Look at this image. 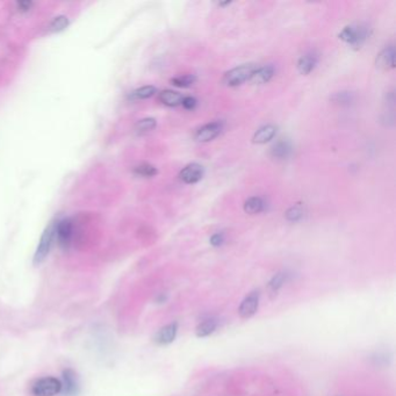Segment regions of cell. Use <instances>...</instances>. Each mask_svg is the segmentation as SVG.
<instances>
[{"instance_id": "cell-5", "label": "cell", "mask_w": 396, "mask_h": 396, "mask_svg": "<svg viewBox=\"0 0 396 396\" xmlns=\"http://www.w3.org/2000/svg\"><path fill=\"white\" fill-rule=\"evenodd\" d=\"M55 235L57 237L58 244L63 249L69 248L73 237V223L70 219L61 220L55 226Z\"/></svg>"}, {"instance_id": "cell-28", "label": "cell", "mask_w": 396, "mask_h": 396, "mask_svg": "<svg viewBox=\"0 0 396 396\" xmlns=\"http://www.w3.org/2000/svg\"><path fill=\"white\" fill-rule=\"evenodd\" d=\"M224 241L222 233H215L210 237V244L213 246H220Z\"/></svg>"}, {"instance_id": "cell-11", "label": "cell", "mask_w": 396, "mask_h": 396, "mask_svg": "<svg viewBox=\"0 0 396 396\" xmlns=\"http://www.w3.org/2000/svg\"><path fill=\"white\" fill-rule=\"evenodd\" d=\"M376 67L382 70H391L395 67V50L394 47L389 46L380 52L376 57Z\"/></svg>"}, {"instance_id": "cell-8", "label": "cell", "mask_w": 396, "mask_h": 396, "mask_svg": "<svg viewBox=\"0 0 396 396\" xmlns=\"http://www.w3.org/2000/svg\"><path fill=\"white\" fill-rule=\"evenodd\" d=\"M204 177V167L198 163L188 164L180 171L179 178L185 184H195L200 182Z\"/></svg>"}, {"instance_id": "cell-26", "label": "cell", "mask_w": 396, "mask_h": 396, "mask_svg": "<svg viewBox=\"0 0 396 396\" xmlns=\"http://www.w3.org/2000/svg\"><path fill=\"white\" fill-rule=\"evenodd\" d=\"M332 100L341 105H349L352 101V94L350 92H339L332 96Z\"/></svg>"}, {"instance_id": "cell-27", "label": "cell", "mask_w": 396, "mask_h": 396, "mask_svg": "<svg viewBox=\"0 0 396 396\" xmlns=\"http://www.w3.org/2000/svg\"><path fill=\"white\" fill-rule=\"evenodd\" d=\"M182 105L185 110H194L196 106V99L192 98V96H184Z\"/></svg>"}, {"instance_id": "cell-13", "label": "cell", "mask_w": 396, "mask_h": 396, "mask_svg": "<svg viewBox=\"0 0 396 396\" xmlns=\"http://www.w3.org/2000/svg\"><path fill=\"white\" fill-rule=\"evenodd\" d=\"M273 76H274L273 65H265V67L256 69L250 80L255 84H265L270 82Z\"/></svg>"}, {"instance_id": "cell-21", "label": "cell", "mask_w": 396, "mask_h": 396, "mask_svg": "<svg viewBox=\"0 0 396 396\" xmlns=\"http://www.w3.org/2000/svg\"><path fill=\"white\" fill-rule=\"evenodd\" d=\"M156 124H157V122H156L155 118H152V117L142 118V120H140L139 122L136 123L135 130H136V133H139V134H144V133L151 132L152 129H155Z\"/></svg>"}, {"instance_id": "cell-17", "label": "cell", "mask_w": 396, "mask_h": 396, "mask_svg": "<svg viewBox=\"0 0 396 396\" xmlns=\"http://www.w3.org/2000/svg\"><path fill=\"white\" fill-rule=\"evenodd\" d=\"M265 208V202L260 196H252L248 199L244 204V210L248 214H258L263 211Z\"/></svg>"}, {"instance_id": "cell-10", "label": "cell", "mask_w": 396, "mask_h": 396, "mask_svg": "<svg viewBox=\"0 0 396 396\" xmlns=\"http://www.w3.org/2000/svg\"><path fill=\"white\" fill-rule=\"evenodd\" d=\"M62 391L67 396H76L78 394L77 375L72 370L68 369L63 371V383Z\"/></svg>"}, {"instance_id": "cell-25", "label": "cell", "mask_w": 396, "mask_h": 396, "mask_svg": "<svg viewBox=\"0 0 396 396\" xmlns=\"http://www.w3.org/2000/svg\"><path fill=\"white\" fill-rule=\"evenodd\" d=\"M69 24V20L67 17L64 15H59V17H56L54 20L51 21L50 23V29L52 32H61V30L65 29Z\"/></svg>"}, {"instance_id": "cell-12", "label": "cell", "mask_w": 396, "mask_h": 396, "mask_svg": "<svg viewBox=\"0 0 396 396\" xmlns=\"http://www.w3.org/2000/svg\"><path fill=\"white\" fill-rule=\"evenodd\" d=\"M317 55L315 52L310 51L307 54L302 55L298 62V69L302 74H308L314 70L317 64Z\"/></svg>"}, {"instance_id": "cell-24", "label": "cell", "mask_w": 396, "mask_h": 396, "mask_svg": "<svg viewBox=\"0 0 396 396\" xmlns=\"http://www.w3.org/2000/svg\"><path fill=\"white\" fill-rule=\"evenodd\" d=\"M303 208L300 205H295L292 206L288 210L286 211V219L289 221V222H298L300 221L302 217H303Z\"/></svg>"}, {"instance_id": "cell-16", "label": "cell", "mask_w": 396, "mask_h": 396, "mask_svg": "<svg viewBox=\"0 0 396 396\" xmlns=\"http://www.w3.org/2000/svg\"><path fill=\"white\" fill-rule=\"evenodd\" d=\"M162 104L169 106V107H177V106L182 105V101L184 96L180 93L171 91V90H165L160 93L158 96Z\"/></svg>"}, {"instance_id": "cell-4", "label": "cell", "mask_w": 396, "mask_h": 396, "mask_svg": "<svg viewBox=\"0 0 396 396\" xmlns=\"http://www.w3.org/2000/svg\"><path fill=\"white\" fill-rule=\"evenodd\" d=\"M54 236H55V227L51 224V226H49L45 230L41 239H40L39 246H37L35 255H34V265L41 264L42 261L46 259V257L48 256L49 251H50L51 249Z\"/></svg>"}, {"instance_id": "cell-7", "label": "cell", "mask_w": 396, "mask_h": 396, "mask_svg": "<svg viewBox=\"0 0 396 396\" xmlns=\"http://www.w3.org/2000/svg\"><path fill=\"white\" fill-rule=\"evenodd\" d=\"M259 304V292L254 291L242 301L238 308V314L242 319H250L254 316Z\"/></svg>"}, {"instance_id": "cell-15", "label": "cell", "mask_w": 396, "mask_h": 396, "mask_svg": "<svg viewBox=\"0 0 396 396\" xmlns=\"http://www.w3.org/2000/svg\"><path fill=\"white\" fill-rule=\"evenodd\" d=\"M291 154H292L291 143L288 141H285V140L278 141L272 146V149H271V155H272L273 158H277V160H286V158L289 157Z\"/></svg>"}, {"instance_id": "cell-20", "label": "cell", "mask_w": 396, "mask_h": 396, "mask_svg": "<svg viewBox=\"0 0 396 396\" xmlns=\"http://www.w3.org/2000/svg\"><path fill=\"white\" fill-rule=\"evenodd\" d=\"M156 87L154 86H143L141 89H137L135 91L130 93L129 98L134 99V100H140V99H148L156 93Z\"/></svg>"}, {"instance_id": "cell-2", "label": "cell", "mask_w": 396, "mask_h": 396, "mask_svg": "<svg viewBox=\"0 0 396 396\" xmlns=\"http://www.w3.org/2000/svg\"><path fill=\"white\" fill-rule=\"evenodd\" d=\"M257 68V65L255 64H244L241 65V67L232 69V70L224 73L222 83L229 87L241 85V84L246 82V80L251 79L252 74H254L255 70Z\"/></svg>"}, {"instance_id": "cell-3", "label": "cell", "mask_w": 396, "mask_h": 396, "mask_svg": "<svg viewBox=\"0 0 396 396\" xmlns=\"http://www.w3.org/2000/svg\"><path fill=\"white\" fill-rule=\"evenodd\" d=\"M62 392V382L54 376L39 379L32 386L34 396H55Z\"/></svg>"}, {"instance_id": "cell-18", "label": "cell", "mask_w": 396, "mask_h": 396, "mask_svg": "<svg viewBox=\"0 0 396 396\" xmlns=\"http://www.w3.org/2000/svg\"><path fill=\"white\" fill-rule=\"evenodd\" d=\"M217 328V322L215 320H207L205 321V322H202L199 324L198 326H196L195 329V335L198 336V337L200 338H204V337H207V336H210L213 333L215 330Z\"/></svg>"}, {"instance_id": "cell-1", "label": "cell", "mask_w": 396, "mask_h": 396, "mask_svg": "<svg viewBox=\"0 0 396 396\" xmlns=\"http://www.w3.org/2000/svg\"><path fill=\"white\" fill-rule=\"evenodd\" d=\"M370 35L369 28L364 24H351L346 26L339 34V39L355 49H359Z\"/></svg>"}, {"instance_id": "cell-19", "label": "cell", "mask_w": 396, "mask_h": 396, "mask_svg": "<svg viewBox=\"0 0 396 396\" xmlns=\"http://www.w3.org/2000/svg\"><path fill=\"white\" fill-rule=\"evenodd\" d=\"M286 279H287V274L285 272L277 273L276 276H274L273 278L270 280L269 287H267L270 294L277 295V293H278L279 289L281 288V287L283 286V283H285Z\"/></svg>"}, {"instance_id": "cell-29", "label": "cell", "mask_w": 396, "mask_h": 396, "mask_svg": "<svg viewBox=\"0 0 396 396\" xmlns=\"http://www.w3.org/2000/svg\"><path fill=\"white\" fill-rule=\"evenodd\" d=\"M17 6H18L19 11L27 12L32 8L33 2L32 1H19V2H17Z\"/></svg>"}, {"instance_id": "cell-14", "label": "cell", "mask_w": 396, "mask_h": 396, "mask_svg": "<svg viewBox=\"0 0 396 396\" xmlns=\"http://www.w3.org/2000/svg\"><path fill=\"white\" fill-rule=\"evenodd\" d=\"M277 134V127L273 124H266L256 132L254 135V142L257 144H264V143L271 141Z\"/></svg>"}, {"instance_id": "cell-22", "label": "cell", "mask_w": 396, "mask_h": 396, "mask_svg": "<svg viewBox=\"0 0 396 396\" xmlns=\"http://www.w3.org/2000/svg\"><path fill=\"white\" fill-rule=\"evenodd\" d=\"M195 82H196V77L194 76V74H185V76H179V77L172 78V79H171L172 85L177 86V87H183V89H186V87L192 86Z\"/></svg>"}, {"instance_id": "cell-6", "label": "cell", "mask_w": 396, "mask_h": 396, "mask_svg": "<svg viewBox=\"0 0 396 396\" xmlns=\"http://www.w3.org/2000/svg\"><path fill=\"white\" fill-rule=\"evenodd\" d=\"M223 129V123L220 122V121H215V122H210L205 124L204 127L199 128L196 130L194 139L195 141L205 143V142H210L211 140H214L215 137H217L222 133Z\"/></svg>"}, {"instance_id": "cell-23", "label": "cell", "mask_w": 396, "mask_h": 396, "mask_svg": "<svg viewBox=\"0 0 396 396\" xmlns=\"http://www.w3.org/2000/svg\"><path fill=\"white\" fill-rule=\"evenodd\" d=\"M157 169L154 166V165H150V164H141L139 165V166H136L135 169H134V173L137 174V176L140 177H145V178H151V177H155L156 174H157Z\"/></svg>"}, {"instance_id": "cell-9", "label": "cell", "mask_w": 396, "mask_h": 396, "mask_svg": "<svg viewBox=\"0 0 396 396\" xmlns=\"http://www.w3.org/2000/svg\"><path fill=\"white\" fill-rule=\"evenodd\" d=\"M178 331V323H170L162 328L157 335L155 336V342L160 345H167L171 344L174 341Z\"/></svg>"}]
</instances>
